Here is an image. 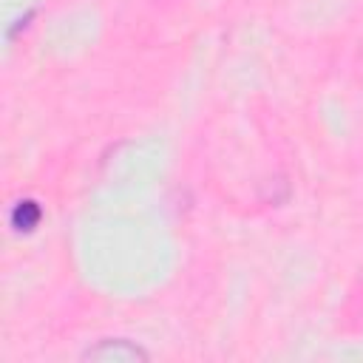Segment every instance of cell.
<instances>
[{
	"label": "cell",
	"mask_w": 363,
	"mask_h": 363,
	"mask_svg": "<svg viewBox=\"0 0 363 363\" xmlns=\"http://www.w3.org/2000/svg\"><path fill=\"white\" fill-rule=\"evenodd\" d=\"M85 357H94V360H147V352L128 343V340H102L99 346L88 349Z\"/></svg>",
	"instance_id": "cell-1"
},
{
	"label": "cell",
	"mask_w": 363,
	"mask_h": 363,
	"mask_svg": "<svg viewBox=\"0 0 363 363\" xmlns=\"http://www.w3.org/2000/svg\"><path fill=\"white\" fill-rule=\"evenodd\" d=\"M40 216H43V210H40V204L34 199H20L11 207V227L20 230V233L23 230H34L40 224Z\"/></svg>",
	"instance_id": "cell-2"
}]
</instances>
